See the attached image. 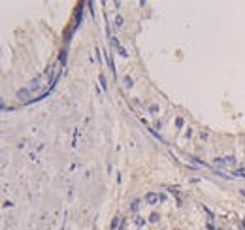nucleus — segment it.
I'll use <instances>...</instances> for the list:
<instances>
[{
	"label": "nucleus",
	"mask_w": 245,
	"mask_h": 230,
	"mask_svg": "<svg viewBox=\"0 0 245 230\" xmlns=\"http://www.w3.org/2000/svg\"><path fill=\"white\" fill-rule=\"evenodd\" d=\"M138 208H140V202H134L132 204V211H138Z\"/></svg>",
	"instance_id": "obj_9"
},
{
	"label": "nucleus",
	"mask_w": 245,
	"mask_h": 230,
	"mask_svg": "<svg viewBox=\"0 0 245 230\" xmlns=\"http://www.w3.org/2000/svg\"><path fill=\"white\" fill-rule=\"evenodd\" d=\"M236 158L234 157H226V158H215V166H226V164H234Z\"/></svg>",
	"instance_id": "obj_1"
},
{
	"label": "nucleus",
	"mask_w": 245,
	"mask_h": 230,
	"mask_svg": "<svg viewBox=\"0 0 245 230\" xmlns=\"http://www.w3.org/2000/svg\"><path fill=\"white\" fill-rule=\"evenodd\" d=\"M136 224H138V227H143V219H140V217H136Z\"/></svg>",
	"instance_id": "obj_10"
},
{
	"label": "nucleus",
	"mask_w": 245,
	"mask_h": 230,
	"mask_svg": "<svg viewBox=\"0 0 245 230\" xmlns=\"http://www.w3.org/2000/svg\"><path fill=\"white\" fill-rule=\"evenodd\" d=\"M30 96V89H21L17 91V98H21V100H29Z\"/></svg>",
	"instance_id": "obj_3"
},
{
	"label": "nucleus",
	"mask_w": 245,
	"mask_h": 230,
	"mask_svg": "<svg viewBox=\"0 0 245 230\" xmlns=\"http://www.w3.org/2000/svg\"><path fill=\"white\" fill-rule=\"evenodd\" d=\"M100 83H102V89H106V79H104V76H100Z\"/></svg>",
	"instance_id": "obj_11"
},
{
	"label": "nucleus",
	"mask_w": 245,
	"mask_h": 230,
	"mask_svg": "<svg viewBox=\"0 0 245 230\" xmlns=\"http://www.w3.org/2000/svg\"><path fill=\"white\" fill-rule=\"evenodd\" d=\"M158 200H160V196L156 192H147L145 194V202H147V204H156Z\"/></svg>",
	"instance_id": "obj_2"
},
{
	"label": "nucleus",
	"mask_w": 245,
	"mask_h": 230,
	"mask_svg": "<svg viewBox=\"0 0 245 230\" xmlns=\"http://www.w3.org/2000/svg\"><path fill=\"white\" fill-rule=\"evenodd\" d=\"M115 26H123V17H121V15L115 17Z\"/></svg>",
	"instance_id": "obj_5"
},
{
	"label": "nucleus",
	"mask_w": 245,
	"mask_h": 230,
	"mask_svg": "<svg viewBox=\"0 0 245 230\" xmlns=\"http://www.w3.org/2000/svg\"><path fill=\"white\" fill-rule=\"evenodd\" d=\"M149 112H151V113H156V112H158V108H156V106H151Z\"/></svg>",
	"instance_id": "obj_12"
},
{
	"label": "nucleus",
	"mask_w": 245,
	"mask_h": 230,
	"mask_svg": "<svg viewBox=\"0 0 245 230\" xmlns=\"http://www.w3.org/2000/svg\"><path fill=\"white\" fill-rule=\"evenodd\" d=\"M124 85H126V87H132V85H134V81H132V77H130V76L124 77Z\"/></svg>",
	"instance_id": "obj_4"
},
{
	"label": "nucleus",
	"mask_w": 245,
	"mask_h": 230,
	"mask_svg": "<svg viewBox=\"0 0 245 230\" xmlns=\"http://www.w3.org/2000/svg\"><path fill=\"white\" fill-rule=\"evenodd\" d=\"M149 221H151V223H156V221H158V215H156V213H153V215L149 217Z\"/></svg>",
	"instance_id": "obj_8"
},
{
	"label": "nucleus",
	"mask_w": 245,
	"mask_h": 230,
	"mask_svg": "<svg viewBox=\"0 0 245 230\" xmlns=\"http://www.w3.org/2000/svg\"><path fill=\"white\" fill-rule=\"evenodd\" d=\"M119 223H121V221H119V217H115L113 223H111V228H117V227H119Z\"/></svg>",
	"instance_id": "obj_6"
},
{
	"label": "nucleus",
	"mask_w": 245,
	"mask_h": 230,
	"mask_svg": "<svg viewBox=\"0 0 245 230\" xmlns=\"http://www.w3.org/2000/svg\"><path fill=\"white\" fill-rule=\"evenodd\" d=\"M234 176H239V177H245V172H243V170H234Z\"/></svg>",
	"instance_id": "obj_7"
}]
</instances>
